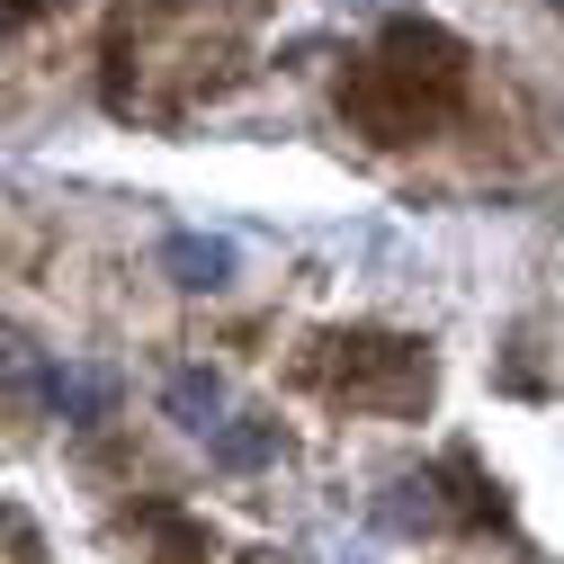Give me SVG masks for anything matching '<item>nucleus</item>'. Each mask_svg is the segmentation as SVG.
<instances>
[{"label":"nucleus","instance_id":"f257e3e1","mask_svg":"<svg viewBox=\"0 0 564 564\" xmlns=\"http://www.w3.org/2000/svg\"><path fill=\"white\" fill-rule=\"evenodd\" d=\"M36 394L63 412V421H108V377H90V368H36Z\"/></svg>","mask_w":564,"mask_h":564},{"label":"nucleus","instance_id":"7ed1b4c3","mask_svg":"<svg viewBox=\"0 0 564 564\" xmlns=\"http://www.w3.org/2000/svg\"><path fill=\"white\" fill-rule=\"evenodd\" d=\"M162 403H171V421H188V431H216V412H225V377H216V368H180V377L162 386Z\"/></svg>","mask_w":564,"mask_h":564},{"label":"nucleus","instance_id":"20e7f679","mask_svg":"<svg viewBox=\"0 0 564 564\" xmlns=\"http://www.w3.org/2000/svg\"><path fill=\"white\" fill-rule=\"evenodd\" d=\"M206 448H216L225 466H260V457H269V431H234V421H216V431H206Z\"/></svg>","mask_w":564,"mask_h":564},{"label":"nucleus","instance_id":"f03ea898","mask_svg":"<svg viewBox=\"0 0 564 564\" xmlns=\"http://www.w3.org/2000/svg\"><path fill=\"white\" fill-rule=\"evenodd\" d=\"M162 269L180 278V288H225V278H234V251L206 242V234H171V242H162Z\"/></svg>","mask_w":564,"mask_h":564}]
</instances>
